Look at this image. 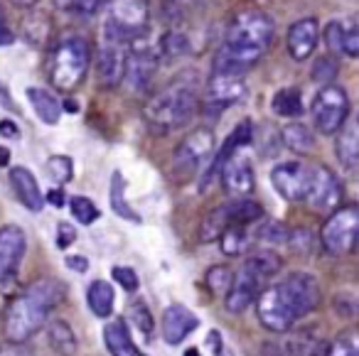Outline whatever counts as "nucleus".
<instances>
[{"instance_id": "obj_17", "label": "nucleus", "mask_w": 359, "mask_h": 356, "mask_svg": "<svg viewBox=\"0 0 359 356\" xmlns=\"http://www.w3.org/2000/svg\"><path fill=\"white\" fill-rule=\"evenodd\" d=\"M126 55H128V42L116 40L111 35L101 32V50L99 62H96V74H99L101 86H118L123 79Z\"/></svg>"}, {"instance_id": "obj_13", "label": "nucleus", "mask_w": 359, "mask_h": 356, "mask_svg": "<svg viewBox=\"0 0 359 356\" xmlns=\"http://www.w3.org/2000/svg\"><path fill=\"white\" fill-rule=\"evenodd\" d=\"M246 76L239 71H212L205 86V106L207 109H229L239 104L246 96Z\"/></svg>"}, {"instance_id": "obj_16", "label": "nucleus", "mask_w": 359, "mask_h": 356, "mask_svg": "<svg viewBox=\"0 0 359 356\" xmlns=\"http://www.w3.org/2000/svg\"><path fill=\"white\" fill-rule=\"evenodd\" d=\"M325 341L315 329L280 331V339L266 344V356H323Z\"/></svg>"}, {"instance_id": "obj_9", "label": "nucleus", "mask_w": 359, "mask_h": 356, "mask_svg": "<svg viewBox=\"0 0 359 356\" xmlns=\"http://www.w3.org/2000/svg\"><path fill=\"white\" fill-rule=\"evenodd\" d=\"M160 55L158 47L145 45L143 35L133 37L128 42V55H126V67H123V79L121 84L130 91V94H143L150 86V81L155 79L160 67Z\"/></svg>"}, {"instance_id": "obj_20", "label": "nucleus", "mask_w": 359, "mask_h": 356, "mask_svg": "<svg viewBox=\"0 0 359 356\" xmlns=\"http://www.w3.org/2000/svg\"><path fill=\"white\" fill-rule=\"evenodd\" d=\"M320 42V25L315 18H300L293 25L288 27V35H285V47H288V55L295 62H308L315 55Z\"/></svg>"}, {"instance_id": "obj_51", "label": "nucleus", "mask_w": 359, "mask_h": 356, "mask_svg": "<svg viewBox=\"0 0 359 356\" xmlns=\"http://www.w3.org/2000/svg\"><path fill=\"white\" fill-rule=\"evenodd\" d=\"M65 192H62V189H52V192H47L45 194V202H50L52 204V207H57V209H60V207H65Z\"/></svg>"}, {"instance_id": "obj_34", "label": "nucleus", "mask_w": 359, "mask_h": 356, "mask_svg": "<svg viewBox=\"0 0 359 356\" xmlns=\"http://www.w3.org/2000/svg\"><path fill=\"white\" fill-rule=\"evenodd\" d=\"M231 280H234V273H231L229 266H212L205 275L207 290L215 297H224L231 287Z\"/></svg>"}, {"instance_id": "obj_18", "label": "nucleus", "mask_w": 359, "mask_h": 356, "mask_svg": "<svg viewBox=\"0 0 359 356\" xmlns=\"http://www.w3.org/2000/svg\"><path fill=\"white\" fill-rule=\"evenodd\" d=\"M251 140H254V123H251V121H241V123L236 125L229 135H226V140L222 143L219 153L207 163V170L202 172V179H200V192H207L210 184L219 177V167L226 163V158H231V155L239 153V150L249 148Z\"/></svg>"}, {"instance_id": "obj_29", "label": "nucleus", "mask_w": 359, "mask_h": 356, "mask_svg": "<svg viewBox=\"0 0 359 356\" xmlns=\"http://www.w3.org/2000/svg\"><path fill=\"white\" fill-rule=\"evenodd\" d=\"M47 341H50L52 351L60 356H74L76 351V334L72 331L69 322L65 320H52L47 324Z\"/></svg>"}, {"instance_id": "obj_14", "label": "nucleus", "mask_w": 359, "mask_h": 356, "mask_svg": "<svg viewBox=\"0 0 359 356\" xmlns=\"http://www.w3.org/2000/svg\"><path fill=\"white\" fill-rule=\"evenodd\" d=\"M27 251L25 231L15 224L0 226V290H6L15 278Z\"/></svg>"}, {"instance_id": "obj_1", "label": "nucleus", "mask_w": 359, "mask_h": 356, "mask_svg": "<svg viewBox=\"0 0 359 356\" xmlns=\"http://www.w3.org/2000/svg\"><path fill=\"white\" fill-rule=\"evenodd\" d=\"M320 282L305 271H295L283 280L266 285L256 297V317L269 331H288L300 317L310 315L320 305Z\"/></svg>"}, {"instance_id": "obj_31", "label": "nucleus", "mask_w": 359, "mask_h": 356, "mask_svg": "<svg viewBox=\"0 0 359 356\" xmlns=\"http://www.w3.org/2000/svg\"><path fill=\"white\" fill-rule=\"evenodd\" d=\"M109 199H111V209H114L121 219H126V221H133V224H140L138 212H135V209L128 204V199H126V179H123V174H121L118 170L111 174Z\"/></svg>"}, {"instance_id": "obj_12", "label": "nucleus", "mask_w": 359, "mask_h": 356, "mask_svg": "<svg viewBox=\"0 0 359 356\" xmlns=\"http://www.w3.org/2000/svg\"><path fill=\"white\" fill-rule=\"evenodd\" d=\"M305 202L315 209V212L330 214L342 204V184H339L337 174L325 165H310V182Z\"/></svg>"}, {"instance_id": "obj_11", "label": "nucleus", "mask_w": 359, "mask_h": 356, "mask_svg": "<svg viewBox=\"0 0 359 356\" xmlns=\"http://www.w3.org/2000/svg\"><path fill=\"white\" fill-rule=\"evenodd\" d=\"M148 0H116L109 8V18L104 22V35H111L116 40L130 42L133 37L143 35L148 27Z\"/></svg>"}, {"instance_id": "obj_26", "label": "nucleus", "mask_w": 359, "mask_h": 356, "mask_svg": "<svg viewBox=\"0 0 359 356\" xmlns=\"http://www.w3.org/2000/svg\"><path fill=\"white\" fill-rule=\"evenodd\" d=\"M104 346L109 356H138L126 320H114L104 327Z\"/></svg>"}, {"instance_id": "obj_46", "label": "nucleus", "mask_w": 359, "mask_h": 356, "mask_svg": "<svg viewBox=\"0 0 359 356\" xmlns=\"http://www.w3.org/2000/svg\"><path fill=\"white\" fill-rule=\"evenodd\" d=\"M0 106H3L6 111H11V114H20V106L15 104L11 89L6 86V81H0Z\"/></svg>"}, {"instance_id": "obj_21", "label": "nucleus", "mask_w": 359, "mask_h": 356, "mask_svg": "<svg viewBox=\"0 0 359 356\" xmlns=\"http://www.w3.org/2000/svg\"><path fill=\"white\" fill-rule=\"evenodd\" d=\"M200 327V320L197 315L190 310V307L180 305V302H172V305L165 307L163 312V339L168 341L170 346H180L192 331Z\"/></svg>"}, {"instance_id": "obj_2", "label": "nucleus", "mask_w": 359, "mask_h": 356, "mask_svg": "<svg viewBox=\"0 0 359 356\" xmlns=\"http://www.w3.org/2000/svg\"><path fill=\"white\" fill-rule=\"evenodd\" d=\"M276 37V22L264 11H241L231 20L226 30L224 45L215 60L212 71H239L246 74V69L256 64L261 57L269 52L271 42Z\"/></svg>"}, {"instance_id": "obj_36", "label": "nucleus", "mask_w": 359, "mask_h": 356, "mask_svg": "<svg viewBox=\"0 0 359 356\" xmlns=\"http://www.w3.org/2000/svg\"><path fill=\"white\" fill-rule=\"evenodd\" d=\"M69 212H72V217H74L79 224H84V226H91V224L101 217L99 207H96L89 197H72L69 199Z\"/></svg>"}, {"instance_id": "obj_5", "label": "nucleus", "mask_w": 359, "mask_h": 356, "mask_svg": "<svg viewBox=\"0 0 359 356\" xmlns=\"http://www.w3.org/2000/svg\"><path fill=\"white\" fill-rule=\"evenodd\" d=\"M280 266H283V261L271 248H261V251H254L251 256H246L239 273H234L229 292L224 295L226 310L231 315H241V312L249 310L256 302V297H259V292L280 273Z\"/></svg>"}, {"instance_id": "obj_47", "label": "nucleus", "mask_w": 359, "mask_h": 356, "mask_svg": "<svg viewBox=\"0 0 359 356\" xmlns=\"http://www.w3.org/2000/svg\"><path fill=\"white\" fill-rule=\"evenodd\" d=\"M15 42V35H13V30L8 27L6 22V15H3V11H0V47H8Z\"/></svg>"}, {"instance_id": "obj_22", "label": "nucleus", "mask_w": 359, "mask_h": 356, "mask_svg": "<svg viewBox=\"0 0 359 356\" xmlns=\"http://www.w3.org/2000/svg\"><path fill=\"white\" fill-rule=\"evenodd\" d=\"M8 177H11V187H13V192H15V197L20 199L22 207H27L30 212H42V207H45V194H42L35 174L27 167H22V165H15V167H11Z\"/></svg>"}, {"instance_id": "obj_54", "label": "nucleus", "mask_w": 359, "mask_h": 356, "mask_svg": "<svg viewBox=\"0 0 359 356\" xmlns=\"http://www.w3.org/2000/svg\"><path fill=\"white\" fill-rule=\"evenodd\" d=\"M11 163V150L8 148H0V167H6Z\"/></svg>"}, {"instance_id": "obj_19", "label": "nucleus", "mask_w": 359, "mask_h": 356, "mask_svg": "<svg viewBox=\"0 0 359 356\" xmlns=\"http://www.w3.org/2000/svg\"><path fill=\"white\" fill-rule=\"evenodd\" d=\"M222 187L231 194V197H251L256 189V174H254V165L246 155L234 153L231 158H226V163L219 167V177Z\"/></svg>"}, {"instance_id": "obj_28", "label": "nucleus", "mask_w": 359, "mask_h": 356, "mask_svg": "<svg viewBox=\"0 0 359 356\" xmlns=\"http://www.w3.org/2000/svg\"><path fill=\"white\" fill-rule=\"evenodd\" d=\"M280 140L295 155H310L315 150V133L305 123H285L280 128Z\"/></svg>"}, {"instance_id": "obj_41", "label": "nucleus", "mask_w": 359, "mask_h": 356, "mask_svg": "<svg viewBox=\"0 0 359 356\" xmlns=\"http://www.w3.org/2000/svg\"><path fill=\"white\" fill-rule=\"evenodd\" d=\"M342 32H344V25L342 20H330L323 30V40H325V47L332 57H339L342 55Z\"/></svg>"}, {"instance_id": "obj_24", "label": "nucleus", "mask_w": 359, "mask_h": 356, "mask_svg": "<svg viewBox=\"0 0 359 356\" xmlns=\"http://www.w3.org/2000/svg\"><path fill=\"white\" fill-rule=\"evenodd\" d=\"M337 143H334V153H337V160L344 170L354 172L359 165V128L357 121L347 118L344 125L337 130Z\"/></svg>"}, {"instance_id": "obj_30", "label": "nucleus", "mask_w": 359, "mask_h": 356, "mask_svg": "<svg viewBox=\"0 0 359 356\" xmlns=\"http://www.w3.org/2000/svg\"><path fill=\"white\" fill-rule=\"evenodd\" d=\"M271 109L280 118H300L303 116V91L295 86H285L273 94Z\"/></svg>"}, {"instance_id": "obj_8", "label": "nucleus", "mask_w": 359, "mask_h": 356, "mask_svg": "<svg viewBox=\"0 0 359 356\" xmlns=\"http://www.w3.org/2000/svg\"><path fill=\"white\" fill-rule=\"evenodd\" d=\"M349 94L344 91V86L339 84H325L320 86V91L315 94L310 114H313L315 128L323 135H334L344 125V121L349 118Z\"/></svg>"}, {"instance_id": "obj_48", "label": "nucleus", "mask_w": 359, "mask_h": 356, "mask_svg": "<svg viewBox=\"0 0 359 356\" xmlns=\"http://www.w3.org/2000/svg\"><path fill=\"white\" fill-rule=\"evenodd\" d=\"M65 263H67V268H72L74 273H86V271H89V258H84V256H67Z\"/></svg>"}, {"instance_id": "obj_4", "label": "nucleus", "mask_w": 359, "mask_h": 356, "mask_svg": "<svg viewBox=\"0 0 359 356\" xmlns=\"http://www.w3.org/2000/svg\"><path fill=\"white\" fill-rule=\"evenodd\" d=\"M200 106L202 99L195 81L177 79L143 106V118L153 133L168 135L195 121Z\"/></svg>"}, {"instance_id": "obj_58", "label": "nucleus", "mask_w": 359, "mask_h": 356, "mask_svg": "<svg viewBox=\"0 0 359 356\" xmlns=\"http://www.w3.org/2000/svg\"><path fill=\"white\" fill-rule=\"evenodd\" d=\"M0 11H3V8H0Z\"/></svg>"}, {"instance_id": "obj_3", "label": "nucleus", "mask_w": 359, "mask_h": 356, "mask_svg": "<svg viewBox=\"0 0 359 356\" xmlns=\"http://www.w3.org/2000/svg\"><path fill=\"white\" fill-rule=\"evenodd\" d=\"M65 285L55 278H40L13 295L3 310V334L11 344H25L47 324L55 307L65 300Z\"/></svg>"}, {"instance_id": "obj_6", "label": "nucleus", "mask_w": 359, "mask_h": 356, "mask_svg": "<svg viewBox=\"0 0 359 356\" xmlns=\"http://www.w3.org/2000/svg\"><path fill=\"white\" fill-rule=\"evenodd\" d=\"M91 64V50L86 37H65L50 57V81L60 91H74L84 81Z\"/></svg>"}, {"instance_id": "obj_10", "label": "nucleus", "mask_w": 359, "mask_h": 356, "mask_svg": "<svg viewBox=\"0 0 359 356\" xmlns=\"http://www.w3.org/2000/svg\"><path fill=\"white\" fill-rule=\"evenodd\" d=\"M215 153V133L210 128H195L172 150V172L177 179H187L210 163Z\"/></svg>"}, {"instance_id": "obj_27", "label": "nucleus", "mask_w": 359, "mask_h": 356, "mask_svg": "<svg viewBox=\"0 0 359 356\" xmlns=\"http://www.w3.org/2000/svg\"><path fill=\"white\" fill-rule=\"evenodd\" d=\"M86 305L94 312V317L106 320V317L114 315V305H116V292L111 287L109 280H91L86 287Z\"/></svg>"}, {"instance_id": "obj_23", "label": "nucleus", "mask_w": 359, "mask_h": 356, "mask_svg": "<svg viewBox=\"0 0 359 356\" xmlns=\"http://www.w3.org/2000/svg\"><path fill=\"white\" fill-rule=\"evenodd\" d=\"M222 217H224L226 226H249L264 219V207L251 197H234L231 202L222 204L219 207Z\"/></svg>"}, {"instance_id": "obj_57", "label": "nucleus", "mask_w": 359, "mask_h": 356, "mask_svg": "<svg viewBox=\"0 0 359 356\" xmlns=\"http://www.w3.org/2000/svg\"><path fill=\"white\" fill-rule=\"evenodd\" d=\"M185 356H200V349H195V346H192V349L185 351Z\"/></svg>"}, {"instance_id": "obj_32", "label": "nucleus", "mask_w": 359, "mask_h": 356, "mask_svg": "<svg viewBox=\"0 0 359 356\" xmlns=\"http://www.w3.org/2000/svg\"><path fill=\"white\" fill-rule=\"evenodd\" d=\"M158 55L160 60H168V62H175L180 57L190 55V37L182 30H168L158 42Z\"/></svg>"}, {"instance_id": "obj_35", "label": "nucleus", "mask_w": 359, "mask_h": 356, "mask_svg": "<svg viewBox=\"0 0 359 356\" xmlns=\"http://www.w3.org/2000/svg\"><path fill=\"white\" fill-rule=\"evenodd\" d=\"M323 356H359V339L357 331L347 329L337 336L330 346H325Z\"/></svg>"}, {"instance_id": "obj_33", "label": "nucleus", "mask_w": 359, "mask_h": 356, "mask_svg": "<svg viewBox=\"0 0 359 356\" xmlns=\"http://www.w3.org/2000/svg\"><path fill=\"white\" fill-rule=\"evenodd\" d=\"M249 231H246V226H226L224 231L219 233V246H222V253L229 258L234 256H241V253L249 251Z\"/></svg>"}, {"instance_id": "obj_39", "label": "nucleus", "mask_w": 359, "mask_h": 356, "mask_svg": "<svg viewBox=\"0 0 359 356\" xmlns=\"http://www.w3.org/2000/svg\"><path fill=\"white\" fill-rule=\"evenodd\" d=\"M128 315H130V320H133V324L138 327V331H143L145 336L153 334L155 322H153V315H150L148 305H145L143 300H133V302H130Z\"/></svg>"}, {"instance_id": "obj_42", "label": "nucleus", "mask_w": 359, "mask_h": 356, "mask_svg": "<svg viewBox=\"0 0 359 356\" xmlns=\"http://www.w3.org/2000/svg\"><path fill=\"white\" fill-rule=\"evenodd\" d=\"M285 243H288L295 253H300V256H308L315 246V233L310 231V228H295V231H288V241Z\"/></svg>"}, {"instance_id": "obj_55", "label": "nucleus", "mask_w": 359, "mask_h": 356, "mask_svg": "<svg viewBox=\"0 0 359 356\" xmlns=\"http://www.w3.org/2000/svg\"><path fill=\"white\" fill-rule=\"evenodd\" d=\"M13 6H18V8H32L37 3V0H11Z\"/></svg>"}, {"instance_id": "obj_44", "label": "nucleus", "mask_w": 359, "mask_h": 356, "mask_svg": "<svg viewBox=\"0 0 359 356\" xmlns=\"http://www.w3.org/2000/svg\"><path fill=\"white\" fill-rule=\"evenodd\" d=\"M259 238L269 243H285L288 241V226L280 221H266L264 226L259 228Z\"/></svg>"}, {"instance_id": "obj_53", "label": "nucleus", "mask_w": 359, "mask_h": 356, "mask_svg": "<svg viewBox=\"0 0 359 356\" xmlns=\"http://www.w3.org/2000/svg\"><path fill=\"white\" fill-rule=\"evenodd\" d=\"M0 356H22L18 351V344H11V346H0Z\"/></svg>"}, {"instance_id": "obj_52", "label": "nucleus", "mask_w": 359, "mask_h": 356, "mask_svg": "<svg viewBox=\"0 0 359 356\" xmlns=\"http://www.w3.org/2000/svg\"><path fill=\"white\" fill-rule=\"evenodd\" d=\"M180 8H190V11H205L212 6V0H180Z\"/></svg>"}, {"instance_id": "obj_49", "label": "nucleus", "mask_w": 359, "mask_h": 356, "mask_svg": "<svg viewBox=\"0 0 359 356\" xmlns=\"http://www.w3.org/2000/svg\"><path fill=\"white\" fill-rule=\"evenodd\" d=\"M0 135L8 140H18L20 138V128L15 125V121H0Z\"/></svg>"}, {"instance_id": "obj_7", "label": "nucleus", "mask_w": 359, "mask_h": 356, "mask_svg": "<svg viewBox=\"0 0 359 356\" xmlns=\"http://www.w3.org/2000/svg\"><path fill=\"white\" fill-rule=\"evenodd\" d=\"M359 228V209L357 204L337 207L330 212L327 221L320 228V246L327 256H344L354 248Z\"/></svg>"}, {"instance_id": "obj_45", "label": "nucleus", "mask_w": 359, "mask_h": 356, "mask_svg": "<svg viewBox=\"0 0 359 356\" xmlns=\"http://www.w3.org/2000/svg\"><path fill=\"white\" fill-rule=\"evenodd\" d=\"M74 241H76V228L72 226L69 221H62L60 226H57V248L67 251Z\"/></svg>"}, {"instance_id": "obj_37", "label": "nucleus", "mask_w": 359, "mask_h": 356, "mask_svg": "<svg viewBox=\"0 0 359 356\" xmlns=\"http://www.w3.org/2000/svg\"><path fill=\"white\" fill-rule=\"evenodd\" d=\"M47 172L57 184H67L74 177V163H72L69 155H52L47 160Z\"/></svg>"}, {"instance_id": "obj_15", "label": "nucleus", "mask_w": 359, "mask_h": 356, "mask_svg": "<svg viewBox=\"0 0 359 356\" xmlns=\"http://www.w3.org/2000/svg\"><path fill=\"white\" fill-rule=\"evenodd\" d=\"M308 182H310V165L305 163H280L271 170V184L273 189L285 199V202H305L308 194Z\"/></svg>"}, {"instance_id": "obj_50", "label": "nucleus", "mask_w": 359, "mask_h": 356, "mask_svg": "<svg viewBox=\"0 0 359 356\" xmlns=\"http://www.w3.org/2000/svg\"><path fill=\"white\" fill-rule=\"evenodd\" d=\"M210 344L215 346V356H234L229 349H226V344H224V339L219 336V331H212V334H210Z\"/></svg>"}, {"instance_id": "obj_56", "label": "nucleus", "mask_w": 359, "mask_h": 356, "mask_svg": "<svg viewBox=\"0 0 359 356\" xmlns=\"http://www.w3.org/2000/svg\"><path fill=\"white\" fill-rule=\"evenodd\" d=\"M55 3H57V6H60V8H67V11H72V8H74L76 0H55Z\"/></svg>"}, {"instance_id": "obj_40", "label": "nucleus", "mask_w": 359, "mask_h": 356, "mask_svg": "<svg viewBox=\"0 0 359 356\" xmlns=\"http://www.w3.org/2000/svg\"><path fill=\"white\" fill-rule=\"evenodd\" d=\"M344 32H342V55L349 57V60H357L359 57V27L354 22V18L349 20H342Z\"/></svg>"}, {"instance_id": "obj_25", "label": "nucleus", "mask_w": 359, "mask_h": 356, "mask_svg": "<svg viewBox=\"0 0 359 356\" xmlns=\"http://www.w3.org/2000/svg\"><path fill=\"white\" fill-rule=\"evenodd\" d=\"M27 101H30L32 111H35L42 123H47V125L60 123L62 104L50 89H45V86H30V89H27Z\"/></svg>"}, {"instance_id": "obj_43", "label": "nucleus", "mask_w": 359, "mask_h": 356, "mask_svg": "<svg viewBox=\"0 0 359 356\" xmlns=\"http://www.w3.org/2000/svg\"><path fill=\"white\" fill-rule=\"evenodd\" d=\"M111 275H114V280L118 282V285L123 287L126 292H138L140 280H138V273H135L133 268H128V266H114Z\"/></svg>"}, {"instance_id": "obj_38", "label": "nucleus", "mask_w": 359, "mask_h": 356, "mask_svg": "<svg viewBox=\"0 0 359 356\" xmlns=\"http://www.w3.org/2000/svg\"><path fill=\"white\" fill-rule=\"evenodd\" d=\"M337 71H339V64L332 60V55H325V57H320V60H315L313 69H310V79L320 86L332 84L334 76H337Z\"/></svg>"}]
</instances>
